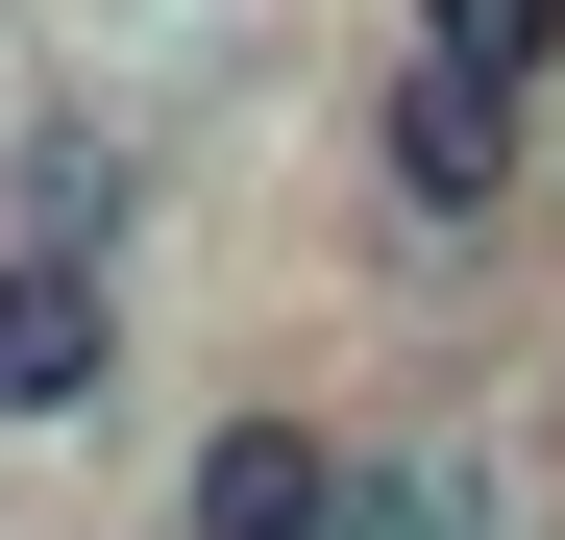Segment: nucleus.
Masks as SVG:
<instances>
[{"label":"nucleus","mask_w":565,"mask_h":540,"mask_svg":"<svg viewBox=\"0 0 565 540\" xmlns=\"http://www.w3.org/2000/svg\"><path fill=\"white\" fill-rule=\"evenodd\" d=\"M541 99H492V74H443V50H394L369 74V197H394L418 246H492V222H541Z\"/></svg>","instance_id":"obj_1"},{"label":"nucleus","mask_w":565,"mask_h":540,"mask_svg":"<svg viewBox=\"0 0 565 540\" xmlns=\"http://www.w3.org/2000/svg\"><path fill=\"white\" fill-rule=\"evenodd\" d=\"M172 540H369V442L296 418V393H222L172 442Z\"/></svg>","instance_id":"obj_2"},{"label":"nucleus","mask_w":565,"mask_h":540,"mask_svg":"<svg viewBox=\"0 0 565 540\" xmlns=\"http://www.w3.org/2000/svg\"><path fill=\"white\" fill-rule=\"evenodd\" d=\"M124 418V270L99 246H0V442Z\"/></svg>","instance_id":"obj_3"},{"label":"nucleus","mask_w":565,"mask_h":540,"mask_svg":"<svg viewBox=\"0 0 565 540\" xmlns=\"http://www.w3.org/2000/svg\"><path fill=\"white\" fill-rule=\"evenodd\" d=\"M124 222H148V148H99V123H25V148H0V246H99L124 270Z\"/></svg>","instance_id":"obj_4"},{"label":"nucleus","mask_w":565,"mask_h":540,"mask_svg":"<svg viewBox=\"0 0 565 540\" xmlns=\"http://www.w3.org/2000/svg\"><path fill=\"white\" fill-rule=\"evenodd\" d=\"M418 50L492 74V99H541V74H565V0H418Z\"/></svg>","instance_id":"obj_5"},{"label":"nucleus","mask_w":565,"mask_h":540,"mask_svg":"<svg viewBox=\"0 0 565 540\" xmlns=\"http://www.w3.org/2000/svg\"><path fill=\"white\" fill-rule=\"evenodd\" d=\"M541 246H565V172H541Z\"/></svg>","instance_id":"obj_6"},{"label":"nucleus","mask_w":565,"mask_h":540,"mask_svg":"<svg viewBox=\"0 0 565 540\" xmlns=\"http://www.w3.org/2000/svg\"><path fill=\"white\" fill-rule=\"evenodd\" d=\"M148 540H172V516H148Z\"/></svg>","instance_id":"obj_7"}]
</instances>
